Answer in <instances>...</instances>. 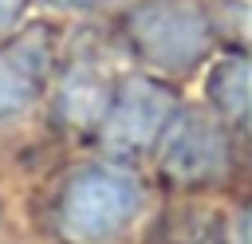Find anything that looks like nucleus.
<instances>
[{
	"label": "nucleus",
	"mask_w": 252,
	"mask_h": 244,
	"mask_svg": "<svg viewBox=\"0 0 252 244\" xmlns=\"http://www.w3.org/2000/svg\"><path fill=\"white\" fill-rule=\"evenodd\" d=\"M138 181L122 169H87L67 185L63 224L79 240H102L138 213Z\"/></svg>",
	"instance_id": "obj_1"
},
{
	"label": "nucleus",
	"mask_w": 252,
	"mask_h": 244,
	"mask_svg": "<svg viewBox=\"0 0 252 244\" xmlns=\"http://www.w3.org/2000/svg\"><path fill=\"white\" fill-rule=\"evenodd\" d=\"M134 39L158 67H189L209 47L205 16L189 0H150L134 12Z\"/></svg>",
	"instance_id": "obj_2"
},
{
	"label": "nucleus",
	"mask_w": 252,
	"mask_h": 244,
	"mask_svg": "<svg viewBox=\"0 0 252 244\" xmlns=\"http://www.w3.org/2000/svg\"><path fill=\"white\" fill-rule=\"evenodd\" d=\"M173 114V94L154 83V79H126V87L118 91L106 122H102V138L110 150L134 153L142 146H150L158 138V130L169 122Z\"/></svg>",
	"instance_id": "obj_3"
},
{
	"label": "nucleus",
	"mask_w": 252,
	"mask_h": 244,
	"mask_svg": "<svg viewBox=\"0 0 252 244\" xmlns=\"http://www.w3.org/2000/svg\"><path fill=\"white\" fill-rule=\"evenodd\" d=\"M224 153H228V142H224V130L201 114V110H189L181 114L169 130H165V146H161V161L173 177L181 181H205L213 173L224 169Z\"/></svg>",
	"instance_id": "obj_4"
},
{
	"label": "nucleus",
	"mask_w": 252,
	"mask_h": 244,
	"mask_svg": "<svg viewBox=\"0 0 252 244\" xmlns=\"http://www.w3.org/2000/svg\"><path fill=\"white\" fill-rule=\"evenodd\" d=\"M47 75V47L39 35H24L0 51V118L24 114Z\"/></svg>",
	"instance_id": "obj_5"
},
{
	"label": "nucleus",
	"mask_w": 252,
	"mask_h": 244,
	"mask_svg": "<svg viewBox=\"0 0 252 244\" xmlns=\"http://www.w3.org/2000/svg\"><path fill=\"white\" fill-rule=\"evenodd\" d=\"M110 102V87L106 79L94 71V67H75L67 79H63V91H59V110L67 114V122L75 126H91L102 118Z\"/></svg>",
	"instance_id": "obj_6"
},
{
	"label": "nucleus",
	"mask_w": 252,
	"mask_h": 244,
	"mask_svg": "<svg viewBox=\"0 0 252 244\" xmlns=\"http://www.w3.org/2000/svg\"><path fill=\"white\" fill-rule=\"evenodd\" d=\"M205 87H209L213 106H217L224 118L240 122L244 110H248V87H252V79H248V59L224 55V59L209 71V83H205Z\"/></svg>",
	"instance_id": "obj_7"
},
{
	"label": "nucleus",
	"mask_w": 252,
	"mask_h": 244,
	"mask_svg": "<svg viewBox=\"0 0 252 244\" xmlns=\"http://www.w3.org/2000/svg\"><path fill=\"white\" fill-rule=\"evenodd\" d=\"M20 12H24V0H0V28H12Z\"/></svg>",
	"instance_id": "obj_8"
},
{
	"label": "nucleus",
	"mask_w": 252,
	"mask_h": 244,
	"mask_svg": "<svg viewBox=\"0 0 252 244\" xmlns=\"http://www.w3.org/2000/svg\"><path fill=\"white\" fill-rule=\"evenodd\" d=\"M59 8H94V4H106V0H51Z\"/></svg>",
	"instance_id": "obj_9"
}]
</instances>
